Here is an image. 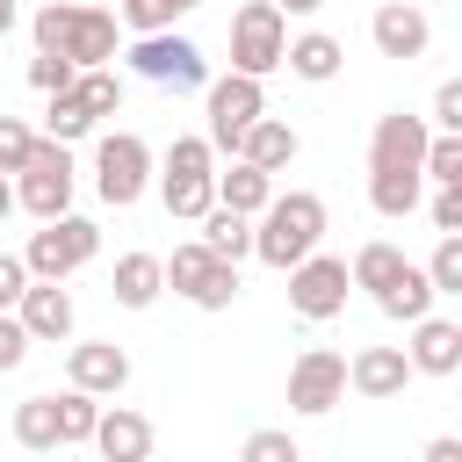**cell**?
Returning a JSON list of instances; mask_svg holds the SVG:
<instances>
[{
    "label": "cell",
    "instance_id": "1",
    "mask_svg": "<svg viewBox=\"0 0 462 462\" xmlns=\"http://www.w3.org/2000/svg\"><path fill=\"white\" fill-rule=\"evenodd\" d=\"M36 51H58V58H72L79 72H94V65H108L116 58V14L108 7H79V0H43L36 7Z\"/></svg>",
    "mask_w": 462,
    "mask_h": 462
},
{
    "label": "cell",
    "instance_id": "2",
    "mask_svg": "<svg viewBox=\"0 0 462 462\" xmlns=\"http://www.w3.org/2000/svg\"><path fill=\"white\" fill-rule=\"evenodd\" d=\"M318 238H325V202L310 195V188H289V195H267V209L253 217V253L267 260V267H296L303 253H318Z\"/></svg>",
    "mask_w": 462,
    "mask_h": 462
},
{
    "label": "cell",
    "instance_id": "3",
    "mask_svg": "<svg viewBox=\"0 0 462 462\" xmlns=\"http://www.w3.org/2000/svg\"><path fill=\"white\" fill-rule=\"evenodd\" d=\"M94 253H101V224L65 209V217H51L43 231H29L22 267H29V282H65V274H79Z\"/></svg>",
    "mask_w": 462,
    "mask_h": 462
},
{
    "label": "cell",
    "instance_id": "4",
    "mask_svg": "<svg viewBox=\"0 0 462 462\" xmlns=\"http://www.w3.org/2000/svg\"><path fill=\"white\" fill-rule=\"evenodd\" d=\"M159 274H166V289L188 296L195 310H231V296H238V260H217L202 238L173 245V260H159Z\"/></svg>",
    "mask_w": 462,
    "mask_h": 462
},
{
    "label": "cell",
    "instance_id": "5",
    "mask_svg": "<svg viewBox=\"0 0 462 462\" xmlns=\"http://www.w3.org/2000/svg\"><path fill=\"white\" fill-rule=\"evenodd\" d=\"M282 51H289V14H282L274 0H245V7L231 14V72L267 79V72L282 65Z\"/></svg>",
    "mask_w": 462,
    "mask_h": 462
},
{
    "label": "cell",
    "instance_id": "6",
    "mask_svg": "<svg viewBox=\"0 0 462 462\" xmlns=\"http://www.w3.org/2000/svg\"><path fill=\"white\" fill-rule=\"evenodd\" d=\"M94 188H101L108 209H130V202L152 188V144H144L137 130H108V137L94 144Z\"/></svg>",
    "mask_w": 462,
    "mask_h": 462
},
{
    "label": "cell",
    "instance_id": "7",
    "mask_svg": "<svg viewBox=\"0 0 462 462\" xmlns=\"http://www.w3.org/2000/svg\"><path fill=\"white\" fill-rule=\"evenodd\" d=\"M202 101H209V152H238V137L267 116V87L260 79H245V72H224V79H209L202 87Z\"/></svg>",
    "mask_w": 462,
    "mask_h": 462
},
{
    "label": "cell",
    "instance_id": "8",
    "mask_svg": "<svg viewBox=\"0 0 462 462\" xmlns=\"http://www.w3.org/2000/svg\"><path fill=\"white\" fill-rule=\"evenodd\" d=\"M14 202H22L36 224L65 217V209H72V152H65V144H51V137H36L29 166L14 173Z\"/></svg>",
    "mask_w": 462,
    "mask_h": 462
},
{
    "label": "cell",
    "instance_id": "9",
    "mask_svg": "<svg viewBox=\"0 0 462 462\" xmlns=\"http://www.w3.org/2000/svg\"><path fill=\"white\" fill-rule=\"evenodd\" d=\"M130 72H137V79H152V87H173V94H188V87H209V65H202V51H195L188 36H173V29H159V36H137V43H130Z\"/></svg>",
    "mask_w": 462,
    "mask_h": 462
},
{
    "label": "cell",
    "instance_id": "10",
    "mask_svg": "<svg viewBox=\"0 0 462 462\" xmlns=\"http://www.w3.org/2000/svg\"><path fill=\"white\" fill-rule=\"evenodd\" d=\"M346 260H332V253H303L296 267H289V310L296 318H310V325H325V318H339L346 310Z\"/></svg>",
    "mask_w": 462,
    "mask_h": 462
},
{
    "label": "cell",
    "instance_id": "11",
    "mask_svg": "<svg viewBox=\"0 0 462 462\" xmlns=\"http://www.w3.org/2000/svg\"><path fill=\"white\" fill-rule=\"evenodd\" d=\"M339 397H346V354H332V346H303L296 368H289V411L325 419Z\"/></svg>",
    "mask_w": 462,
    "mask_h": 462
},
{
    "label": "cell",
    "instance_id": "12",
    "mask_svg": "<svg viewBox=\"0 0 462 462\" xmlns=\"http://www.w3.org/2000/svg\"><path fill=\"white\" fill-rule=\"evenodd\" d=\"M426 116H411V108H390V116H375V130H368V173H419V159H426Z\"/></svg>",
    "mask_w": 462,
    "mask_h": 462
},
{
    "label": "cell",
    "instance_id": "13",
    "mask_svg": "<svg viewBox=\"0 0 462 462\" xmlns=\"http://www.w3.org/2000/svg\"><path fill=\"white\" fill-rule=\"evenodd\" d=\"M368 36H375V51L383 58H426V43H433V22H426V7L419 0H390V7H375V22H368Z\"/></svg>",
    "mask_w": 462,
    "mask_h": 462
},
{
    "label": "cell",
    "instance_id": "14",
    "mask_svg": "<svg viewBox=\"0 0 462 462\" xmlns=\"http://www.w3.org/2000/svg\"><path fill=\"white\" fill-rule=\"evenodd\" d=\"M65 375H72V390H87V397H116V390L130 383V354H123L116 339H79V346L65 354Z\"/></svg>",
    "mask_w": 462,
    "mask_h": 462
},
{
    "label": "cell",
    "instance_id": "15",
    "mask_svg": "<svg viewBox=\"0 0 462 462\" xmlns=\"http://www.w3.org/2000/svg\"><path fill=\"white\" fill-rule=\"evenodd\" d=\"M404 361H411V375H455V368H462V325L426 310V318L411 325V346H404Z\"/></svg>",
    "mask_w": 462,
    "mask_h": 462
},
{
    "label": "cell",
    "instance_id": "16",
    "mask_svg": "<svg viewBox=\"0 0 462 462\" xmlns=\"http://www.w3.org/2000/svg\"><path fill=\"white\" fill-rule=\"evenodd\" d=\"M404 383H411V361H404V346H361V354L346 361V390H361L368 404H383V397H404Z\"/></svg>",
    "mask_w": 462,
    "mask_h": 462
},
{
    "label": "cell",
    "instance_id": "17",
    "mask_svg": "<svg viewBox=\"0 0 462 462\" xmlns=\"http://www.w3.org/2000/svg\"><path fill=\"white\" fill-rule=\"evenodd\" d=\"M296 152H303L296 123H282V116H260V123L238 137V152H231V159H245V166H260V173H282V166H296Z\"/></svg>",
    "mask_w": 462,
    "mask_h": 462
},
{
    "label": "cell",
    "instance_id": "18",
    "mask_svg": "<svg viewBox=\"0 0 462 462\" xmlns=\"http://www.w3.org/2000/svg\"><path fill=\"white\" fill-rule=\"evenodd\" d=\"M14 318H22L29 339H65V332H72V296H65V282H29L22 303H14Z\"/></svg>",
    "mask_w": 462,
    "mask_h": 462
},
{
    "label": "cell",
    "instance_id": "19",
    "mask_svg": "<svg viewBox=\"0 0 462 462\" xmlns=\"http://www.w3.org/2000/svg\"><path fill=\"white\" fill-rule=\"evenodd\" d=\"M94 448H101V462H144L152 455V419L130 411V404H116V411L94 419Z\"/></svg>",
    "mask_w": 462,
    "mask_h": 462
},
{
    "label": "cell",
    "instance_id": "20",
    "mask_svg": "<svg viewBox=\"0 0 462 462\" xmlns=\"http://www.w3.org/2000/svg\"><path fill=\"white\" fill-rule=\"evenodd\" d=\"M108 296H116L123 310H152V303L166 296L159 253H123V260H116V274H108Z\"/></svg>",
    "mask_w": 462,
    "mask_h": 462
},
{
    "label": "cell",
    "instance_id": "21",
    "mask_svg": "<svg viewBox=\"0 0 462 462\" xmlns=\"http://www.w3.org/2000/svg\"><path fill=\"white\" fill-rule=\"evenodd\" d=\"M282 65H289L296 79H310V87H325V79H339V65H346V51H339V36H325V29H303V36H289V51H282Z\"/></svg>",
    "mask_w": 462,
    "mask_h": 462
},
{
    "label": "cell",
    "instance_id": "22",
    "mask_svg": "<svg viewBox=\"0 0 462 462\" xmlns=\"http://www.w3.org/2000/svg\"><path fill=\"white\" fill-rule=\"evenodd\" d=\"M267 195H274V173H260V166H245V159H231V173H217V209L260 217Z\"/></svg>",
    "mask_w": 462,
    "mask_h": 462
},
{
    "label": "cell",
    "instance_id": "23",
    "mask_svg": "<svg viewBox=\"0 0 462 462\" xmlns=\"http://www.w3.org/2000/svg\"><path fill=\"white\" fill-rule=\"evenodd\" d=\"M404 267H411V260H404V245H390V238H368V245L346 260V282H354V289H368V296H383V289H390Z\"/></svg>",
    "mask_w": 462,
    "mask_h": 462
},
{
    "label": "cell",
    "instance_id": "24",
    "mask_svg": "<svg viewBox=\"0 0 462 462\" xmlns=\"http://www.w3.org/2000/svg\"><path fill=\"white\" fill-rule=\"evenodd\" d=\"M202 245L217 253V260H245L253 253V217H238V209H202Z\"/></svg>",
    "mask_w": 462,
    "mask_h": 462
},
{
    "label": "cell",
    "instance_id": "25",
    "mask_svg": "<svg viewBox=\"0 0 462 462\" xmlns=\"http://www.w3.org/2000/svg\"><path fill=\"white\" fill-rule=\"evenodd\" d=\"M375 303H383V318H404V325H419V318L433 310V282H426V267L411 260V267H404V274H397V282H390Z\"/></svg>",
    "mask_w": 462,
    "mask_h": 462
},
{
    "label": "cell",
    "instance_id": "26",
    "mask_svg": "<svg viewBox=\"0 0 462 462\" xmlns=\"http://www.w3.org/2000/svg\"><path fill=\"white\" fill-rule=\"evenodd\" d=\"M14 440L29 455H51L58 448V397H22L14 404Z\"/></svg>",
    "mask_w": 462,
    "mask_h": 462
},
{
    "label": "cell",
    "instance_id": "27",
    "mask_svg": "<svg viewBox=\"0 0 462 462\" xmlns=\"http://www.w3.org/2000/svg\"><path fill=\"white\" fill-rule=\"evenodd\" d=\"M72 101H79V108L101 123V116H116V108H123V79H116L108 65H94V72H72Z\"/></svg>",
    "mask_w": 462,
    "mask_h": 462
},
{
    "label": "cell",
    "instance_id": "28",
    "mask_svg": "<svg viewBox=\"0 0 462 462\" xmlns=\"http://www.w3.org/2000/svg\"><path fill=\"white\" fill-rule=\"evenodd\" d=\"M419 180H440V188H462V130H433V137H426V159H419Z\"/></svg>",
    "mask_w": 462,
    "mask_h": 462
},
{
    "label": "cell",
    "instance_id": "29",
    "mask_svg": "<svg viewBox=\"0 0 462 462\" xmlns=\"http://www.w3.org/2000/svg\"><path fill=\"white\" fill-rule=\"evenodd\" d=\"M217 173V152H209V137H173L166 144V166H159V180H209Z\"/></svg>",
    "mask_w": 462,
    "mask_h": 462
},
{
    "label": "cell",
    "instance_id": "30",
    "mask_svg": "<svg viewBox=\"0 0 462 462\" xmlns=\"http://www.w3.org/2000/svg\"><path fill=\"white\" fill-rule=\"evenodd\" d=\"M368 202H375V217H411L419 209V173H368Z\"/></svg>",
    "mask_w": 462,
    "mask_h": 462
},
{
    "label": "cell",
    "instance_id": "31",
    "mask_svg": "<svg viewBox=\"0 0 462 462\" xmlns=\"http://www.w3.org/2000/svg\"><path fill=\"white\" fill-rule=\"evenodd\" d=\"M159 202H166V217L202 224V209L217 202V173H209V180H159Z\"/></svg>",
    "mask_w": 462,
    "mask_h": 462
},
{
    "label": "cell",
    "instance_id": "32",
    "mask_svg": "<svg viewBox=\"0 0 462 462\" xmlns=\"http://www.w3.org/2000/svg\"><path fill=\"white\" fill-rule=\"evenodd\" d=\"M94 419H101V397H87V390H65V397H58V448H79V440H94Z\"/></svg>",
    "mask_w": 462,
    "mask_h": 462
},
{
    "label": "cell",
    "instance_id": "33",
    "mask_svg": "<svg viewBox=\"0 0 462 462\" xmlns=\"http://www.w3.org/2000/svg\"><path fill=\"white\" fill-rule=\"evenodd\" d=\"M188 7H202V0H123V29H130V36H159V29H173Z\"/></svg>",
    "mask_w": 462,
    "mask_h": 462
},
{
    "label": "cell",
    "instance_id": "34",
    "mask_svg": "<svg viewBox=\"0 0 462 462\" xmlns=\"http://www.w3.org/2000/svg\"><path fill=\"white\" fill-rule=\"evenodd\" d=\"M87 130H94V116L72 101V87H65V94H51V108H43V137H51V144H79Z\"/></svg>",
    "mask_w": 462,
    "mask_h": 462
},
{
    "label": "cell",
    "instance_id": "35",
    "mask_svg": "<svg viewBox=\"0 0 462 462\" xmlns=\"http://www.w3.org/2000/svg\"><path fill=\"white\" fill-rule=\"evenodd\" d=\"M426 282H433V296H462V231H440V245L426 260Z\"/></svg>",
    "mask_w": 462,
    "mask_h": 462
},
{
    "label": "cell",
    "instance_id": "36",
    "mask_svg": "<svg viewBox=\"0 0 462 462\" xmlns=\"http://www.w3.org/2000/svg\"><path fill=\"white\" fill-rule=\"evenodd\" d=\"M238 462H303V448H296V440H289L282 426H260V433H245Z\"/></svg>",
    "mask_w": 462,
    "mask_h": 462
},
{
    "label": "cell",
    "instance_id": "37",
    "mask_svg": "<svg viewBox=\"0 0 462 462\" xmlns=\"http://www.w3.org/2000/svg\"><path fill=\"white\" fill-rule=\"evenodd\" d=\"M29 152H36V130H29L22 116H0V173H22Z\"/></svg>",
    "mask_w": 462,
    "mask_h": 462
},
{
    "label": "cell",
    "instance_id": "38",
    "mask_svg": "<svg viewBox=\"0 0 462 462\" xmlns=\"http://www.w3.org/2000/svg\"><path fill=\"white\" fill-rule=\"evenodd\" d=\"M72 72H79V65H72V58H58V51H36V58H29V87H43V94H65V87H72Z\"/></svg>",
    "mask_w": 462,
    "mask_h": 462
},
{
    "label": "cell",
    "instance_id": "39",
    "mask_svg": "<svg viewBox=\"0 0 462 462\" xmlns=\"http://www.w3.org/2000/svg\"><path fill=\"white\" fill-rule=\"evenodd\" d=\"M29 346H36V339L22 332V318H14V310H0V375H14V368L29 361Z\"/></svg>",
    "mask_w": 462,
    "mask_h": 462
},
{
    "label": "cell",
    "instance_id": "40",
    "mask_svg": "<svg viewBox=\"0 0 462 462\" xmlns=\"http://www.w3.org/2000/svg\"><path fill=\"white\" fill-rule=\"evenodd\" d=\"M433 130H462V79H440V94H433V116H426Z\"/></svg>",
    "mask_w": 462,
    "mask_h": 462
},
{
    "label": "cell",
    "instance_id": "41",
    "mask_svg": "<svg viewBox=\"0 0 462 462\" xmlns=\"http://www.w3.org/2000/svg\"><path fill=\"white\" fill-rule=\"evenodd\" d=\"M22 289H29L22 253H0V310H14V303H22Z\"/></svg>",
    "mask_w": 462,
    "mask_h": 462
},
{
    "label": "cell",
    "instance_id": "42",
    "mask_svg": "<svg viewBox=\"0 0 462 462\" xmlns=\"http://www.w3.org/2000/svg\"><path fill=\"white\" fill-rule=\"evenodd\" d=\"M433 231H462V188H440L433 195Z\"/></svg>",
    "mask_w": 462,
    "mask_h": 462
},
{
    "label": "cell",
    "instance_id": "43",
    "mask_svg": "<svg viewBox=\"0 0 462 462\" xmlns=\"http://www.w3.org/2000/svg\"><path fill=\"white\" fill-rule=\"evenodd\" d=\"M426 462H462V440H448V433H440V440H426Z\"/></svg>",
    "mask_w": 462,
    "mask_h": 462
},
{
    "label": "cell",
    "instance_id": "44",
    "mask_svg": "<svg viewBox=\"0 0 462 462\" xmlns=\"http://www.w3.org/2000/svg\"><path fill=\"white\" fill-rule=\"evenodd\" d=\"M274 7H282V14H318L325 0H274Z\"/></svg>",
    "mask_w": 462,
    "mask_h": 462
},
{
    "label": "cell",
    "instance_id": "45",
    "mask_svg": "<svg viewBox=\"0 0 462 462\" xmlns=\"http://www.w3.org/2000/svg\"><path fill=\"white\" fill-rule=\"evenodd\" d=\"M7 209H14V180L0 173V217H7Z\"/></svg>",
    "mask_w": 462,
    "mask_h": 462
},
{
    "label": "cell",
    "instance_id": "46",
    "mask_svg": "<svg viewBox=\"0 0 462 462\" xmlns=\"http://www.w3.org/2000/svg\"><path fill=\"white\" fill-rule=\"evenodd\" d=\"M7 29H14V0H0V36H7Z\"/></svg>",
    "mask_w": 462,
    "mask_h": 462
}]
</instances>
